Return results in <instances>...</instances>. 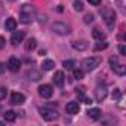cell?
Masks as SVG:
<instances>
[{
	"label": "cell",
	"instance_id": "17",
	"mask_svg": "<svg viewBox=\"0 0 126 126\" xmlns=\"http://www.w3.org/2000/svg\"><path fill=\"white\" fill-rule=\"evenodd\" d=\"M36 46H37V40L34 39V37H30L28 40H27V43H25V50H34L36 49Z\"/></svg>",
	"mask_w": 126,
	"mask_h": 126
},
{
	"label": "cell",
	"instance_id": "9",
	"mask_svg": "<svg viewBox=\"0 0 126 126\" xmlns=\"http://www.w3.org/2000/svg\"><path fill=\"white\" fill-rule=\"evenodd\" d=\"M25 102V95L21 92H12L11 95V104L14 105H22Z\"/></svg>",
	"mask_w": 126,
	"mask_h": 126
},
{
	"label": "cell",
	"instance_id": "13",
	"mask_svg": "<svg viewBox=\"0 0 126 126\" xmlns=\"http://www.w3.org/2000/svg\"><path fill=\"white\" fill-rule=\"evenodd\" d=\"M65 111H67L68 114H77V113L80 111V105H79V102H76V101L67 102V105H65Z\"/></svg>",
	"mask_w": 126,
	"mask_h": 126
},
{
	"label": "cell",
	"instance_id": "6",
	"mask_svg": "<svg viewBox=\"0 0 126 126\" xmlns=\"http://www.w3.org/2000/svg\"><path fill=\"white\" fill-rule=\"evenodd\" d=\"M110 67H111V70H113L116 74H119V76H125V73H126V67L122 65V64H119V59H117L116 56H111V58H110Z\"/></svg>",
	"mask_w": 126,
	"mask_h": 126
},
{
	"label": "cell",
	"instance_id": "31",
	"mask_svg": "<svg viewBox=\"0 0 126 126\" xmlns=\"http://www.w3.org/2000/svg\"><path fill=\"white\" fill-rule=\"evenodd\" d=\"M5 45H6L5 37H3V36H0V49H3V47H5Z\"/></svg>",
	"mask_w": 126,
	"mask_h": 126
},
{
	"label": "cell",
	"instance_id": "26",
	"mask_svg": "<svg viewBox=\"0 0 126 126\" xmlns=\"http://www.w3.org/2000/svg\"><path fill=\"white\" fill-rule=\"evenodd\" d=\"M74 79H77V80L83 79V71L82 70H74Z\"/></svg>",
	"mask_w": 126,
	"mask_h": 126
},
{
	"label": "cell",
	"instance_id": "8",
	"mask_svg": "<svg viewBox=\"0 0 126 126\" xmlns=\"http://www.w3.org/2000/svg\"><path fill=\"white\" fill-rule=\"evenodd\" d=\"M95 98L99 102H102L107 98V88H105V85H98L96 86V89H95Z\"/></svg>",
	"mask_w": 126,
	"mask_h": 126
},
{
	"label": "cell",
	"instance_id": "4",
	"mask_svg": "<svg viewBox=\"0 0 126 126\" xmlns=\"http://www.w3.org/2000/svg\"><path fill=\"white\" fill-rule=\"evenodd\" d=\"M101 15L104 16V21L107 22V25L110 28H113L116 24V12L108 9V8H104V9H101Z\"/></svg>",
	"mask_w": 126,
	"mask_h": 126
},
{
	"label": "cell",
	"instance_id": "22",
	"mask_svg": "<svg viewBox=\"0 0 126 126\" xmlns=\"http://www.w3.org/2000/svg\"><path fill=\"white\" fill-rule=\"evenodd\" d=\"M108 47V43L105 42V40H99L96 45H95V50H104V49H107Z\"/></svg>",
	"mask_w": 126,
	"mask_h": 126
},
{
	"label": "cell",
	"instance_id": "33",
	"mask_svg": "<svg viewBox=\"0 0 126 126\" xmlns=\"http://www.w3.org/2000/svg\"><path fill=\"white\" fill-rule=\"evenodd\" d=\"M119 50H120V53H122V55H126V47H125V46H120V47H119Z\"/></svg>",
	"mask_w": 126,
	"mask_h": 126
},
{
	"label": "cell",
	"instance_id": "7",
	"mask_svg": "<svg viewBox=\"0 0 126 126\" xmlns=\"http://www.w3.org/2000/svg\"><path fill=\"white\" fill-rule=\"evenodd\" d=\"M39 95L42 98L47 99V98H50L53 95V88L50 85H42V86H39Z\"/></svg>",
	"mask_w": 126,
	"mask_h": 126
},
{
	"label": "cell",
	"instance_id": "19",
	"mask_svg": "<svg viewBox=\"0 0 126 126\" xmlns=\"http://www.w3.org/2000/svg\"><path fill=\"white\" fill-rule=\"evenodd\" d=\"M5 120H6V122H11V123L15 122V120H16V113L12 111V110H8V111L5 113Z\"/></svg>",
	"mask_w": 126,
	"mask_h": 126
},
{
	"label": "cell",
	"instance_id": "3",
	"mask_svg": "<svg viewBox=\"0 0 126 126\" xmlns=\"http://www.w3.org/2000/svg\"><path fill=\"white\" fill-rule=\"evenodd\" d=\"M52 31H53L55 34H59V36H67V34L71 33V28H70V25H67L65 22L58 21V22H53V24H52Z\"/></svg>",
	"mask_w": 126,
	"mask_h": 126
},
{
	"label": "cell",
	"instance_id": "10",
	"mask_svg": "<svg viewBox=\"0 0 126 126\" xmlns=\"http://www.w3.org/2000/svg\"><path fill=\"white\" fill-rule=\"evenodd\" d=\"M19 67H21V61L18 58H15V56H11L9 61H8V68L11 71L16 73V71H19Z\"/></svg>",
	"mask_w": 126,
	"mask_h": 126
},
{
	"label": "cell",
	"instance_id": "25",
	"mask_svg": "<svg viewBox=\"0 0 126 126\" xmlns=\"http://www.w3.org/2000/svg\"><path fill=\"white\" fill-rule=\"evenodd\" d=\"M83 19H85L86 24H92V22H94V15H92V14H88V15H85Z\"/></svg>",
	"mask_w": 126,
	"mask_h": 126
},
{
	"label": "cell",
	"instance_id": "1",
	"mask_svg": "<svg viewBox=\"0 0 126 126\" xmlns=\"http://www.w3.org/2000/svg\"><path fill=\"white\" fill-rule=\"evenodd\" d=\"M34 8L31 5H24L21 9H19V21L24 22V24H30L33 22L34 19Z\"/></svg>",
	"mask_w": 126,
	"mask_h": 126
},
{
	"label": "cell",
	"instance_id": "20",
	"mask_svg": "<svg viewBox=\"0 0 126 126\" xmlns=\"http://www.w3.org/2000/svg\"><path fill=\"white\" fill-rule=\"evenodd\" d=\"M92 37H94V39H96V40H104V39H105V33H102L101 30L95 28V30L92 31Z\"/></svg>",
	"mask_w": 126,
	"mask_h": 126
},
{
	"label": "cell",
	"instance_id": "21",
	"mask_svg": "<svg viewBox=\"0 0 126 126\" xmlns=\"http://www.w3.org/2000/svg\"><path fill=\"white\" fill-rule=\"evenodd\" d=\"M27 77H30V80H33V82H37V80H40V73L30 70V71H27Z\"/></svg>",
	"mask_w": 126,
	"mask_h": 126
},
{
	"label": "cell",
	"instance_id": "34",
	"mask_svg": "<svg viewBox=\"0 0 126 126\" xmlns=\"http://www.w3.org/2000/svg\"><path fill=\"white\" fill-rule=\"evenodd\" d=\"M8 2H15V0H8Z\"/></svg>",
	"mask_w": 126,
	"mask_h": 126
},
{
	"label": "cell",
	"instance_id": "5",
	"mask_svg": "<svg viewBox=\"0 0 126 126\" xmlns=\"http://www.w3.org/2000/svg\"><path fill=\"white\" fill-rule=\"evenodd\" d=\"M39 113H40V116H42L45 120H47V122H52V120H55V119L58 117V111H56L55 108H50V107H43V108L39 110Z\"/></svg>",
	"mask_w": 126,
	"mask_h": 126
},
{
	"label": "cell",
	"instance_id": "32",
	"mask_svg": "<svg viewBox=\"0 0 126 126\" xmlns=\"http://www.w3.org/2000/svg\"><path fill=\"white\" fill-rule=\"evenodd\" d=\"M6 71V65L3 64V62H0V74H3Z\"/></svg>",
	"mask_w": 126,
	"mask_h": 126
},
{
	"label": "cell",
	"instance_id": "15",
	"mask_svg": "<svg viewBox=\"0 0 126 126\" xmlns=\"http://www.w3.org/2000/svg\"><path fill=\"white\" fill-rule=\"evenodd\" d=\"M101 114H102V111H101L99 108H89V110H88V116H89L91 119H94V120H98V119L101 117Z\"/></svg>",
	"mask_w": 126,
	"mask_h": 126
},
{
	"label": "cell",
	"instance_id": "16",
	"mask_svg": "<svg viewBox=\"0 0 126 126\" xmlns=\"http://www.w3.org/2000/svg\"><path fill=\"white\" fill-rule=\"evenodd\" d=\"M55 67V62L52 61V59H43L42 61V68L45 70V71H49V70H52Z\"/></svg>",
	"mask_w": 126,
	"mask_h": 126
},
{
	"label": "cell",
	"instance_id": "24",
	"mask_svg": "<svg viewBox=\"0 0 126 126\" xmlns=\"http://www.w3.org/2000/svg\"><path fill=\"white\" fill-rule=\"evenodd\" d=\"M62 67L67 68V70H71V68L74 67V61H71V59H65L64 62H62Z\"/></svg>",
	"mask_w": 126,
	"mask_h": 126
},
{
	"label": "cell",
	"instance_id": "11",
	"mask_svg": "<svg viewBox=\"0 0 126 126\" xmlns=\"http://www.w3.org/2000/svg\"><path fill=\"white\" fill-rule=\"evenodd\" d=\"M24 37H25V31H14V34L11 37V43L14 46H18L24 40Z\"/></svg>",
	"mask_w": 126,
	"mask_h": 126
},
{
	"label": "cell",
	"instance_id": "23",
	"mask_svg": "<svg viewBox=\"0 0 126 126\" xmlns=\"http://www.w3.org/2000/svg\"><path fill=\"white\" fill-rule=\"evenodd\" d=\"M73 6H74V11H77V12H82V11L85 9V5H83L82 0H74Z\"/></svg>",
	"mask_w": 126,
	"mask_h": 126
},
{
	"label": "cell",
	"instance_id": "28",
	"mask_svg": "<svg viewBox=\"0 0 126 126\" xmlns=\"http://www.w3.org/2000/svg\"><path fill=\"white\" fill-rule=\"evenodd\" d=\"M6 95H8L6 89H5V88H0V101H2V99H5V98H6Z\"/></svg>",
	"mask_w": 126,
	"mask_h": 126
},
{
	"label": "cell",
	"instance_id": "12",
	"mask_svg": "<svg viewBox=\"0 0 126 126\" xmlns=\"http://www.w3.org/2000/svg\"><path fill=\"white\" fill-rule=\"evenodd\" d=\"M52 82H53L56 86L62 88V86H64V82H65L64 73H62V71H55V74H53V77H52Z\"/></svg>",
	"mask_w": 126,
	"mask_h": 126
},
{
	"label": "cell",
	"instance_id": "2",
	"mask_svg": "<svg viewBox=\"0 0 126 126\" xmlns=\"http://www.w3.org/2000/svg\"><path fill=\"white\" fill-rule=\"evenodd\" d=\"M99 64H101V58H98V56H89V58H85V59L82 61V67H83V70H86V71L95 70Z\"/></svg>",
	"mask_w": 126,
	"mask_h": 126
},
{
	"label": "cell",
	"instance_id": "18",
	"mask_svg": "<svg viewBox=\"0 0 126 126\" xmlns=\"http://www.w3.org/2000/svg\"><path fill=\"white\" fill-rule=\"evenodd\" d=\"M71 46H73L76 50H85V49H88V43L83 42V40H80V42H73Z\"/></svg>",
	"mask_w": 126,
	"mask_h": 126
},
{
	"label": "cell",
	"instance_id": "14",
	"mask_svg": "<svg viewBox=\"0 0 126 126\" xmlns=\"http://www.w3.org/2000/svg\"><path fill=\"white\" fill-rule=\"evenodd\" d=\"M16 25H18V22H16L15 18H8V19H6L5 27H6L8 31H15V30H16Z\"/></svg>",
	"mask_w": 126,
	"mask_h": 126
},
{
	"label": "cell",
	"instance_id": "30",
	"mask_svg": "<svg viewBox=\"0 0 126 126\" xmlns=\"http://www.w3.org/2000/svg\"><path fill=\"white\" fill-rule=\"evenodd\" d=\"M88 2H89L91 5H94V6H99V5H101V0H88Z\"/></svg>",
	"mask_w": 126,
	"mask_h": 126
},
{
	"label": "cell",
	"instance_id": "27",
	"mask_svg": "<svg viewBox=\"0 0 126 126\" xmlns=\"http://www.w3.org/2000/svg\"><path fill=\"white\" fill-rule=\"evenodd\" d=\"M120 96H122V94H120V89H114L113 91V99H120Z\"/></svg>",
	"mask_w": 126,
	"mask_h": 126
},
{
	"label": "cell",
	"instance_id": "29",
	"mask_svg": "<svg viewBox=\"0 0 126 126\" xmlns=\"http://www.w3.org/2000/svg\"><path fill=\"white\" fill-rule=\"evenodd\" d=\"M37 19H39L40 24H45L46 19H47V16H46V15H37Z\"/></svg>",
	"mask_w": 126,
	"mask_h": 126
}]
</instances>
